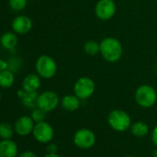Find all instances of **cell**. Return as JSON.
<instances>
[{"mask_svg":"<svg viewBox=\"0 0 157 157\" xmlns=\"http://www.w3.org/2000/svg\"><path fill=\"white\" fill-rule=\"evenodd\" d=\"M100 54L107 62H117L123 54L121 43L114 37H106L103 39L100 43Z\"/></svg>","mask_w":157,"mask_h":157,"instance_id":"cell-1","label":"cell"},{"mask_svg":"<svg viewBox=\"0 0 157 157\" xmlns=\"http://www.w3.org/2000/svg\"><path fill=\"white\" fill-rule=\"evenodd\" d=\"M108 124L116 131L124 132L131 126V119L128 114L120 109H115L108 115Z\"/></svg>","mask_w":157,"mask_h":157,"instance_id":"cell-2","label":"cell"},{"mask_svg":"<svg viewBox=\"0 0 157 157\" xmlns=\"http://www.w3.org/2000/svg\"><path fill=\"white\" fill-rule=\"evenodd\" d=\"M135 99L139 105L144 108H149L156 103L157 94L151 86L141 85L136 90Z\"/></svg>","mask_w":157,"mask_h":157,"instance_id":"cell-3","label":"cell"},{"mask_svg":"<svg viewBox=\"0 0 157 157\" xmlns=\"http://www.w3.org/2000/svg\"><path fill=\"white\" fill-rule=\"evenodd\" d=\"M35 68L37 74L44 78H53L57 70V66L56 61L49 56H41L35 64Z\"/></svg>","mask_w":157,"mask_h":157,"instance_id":"cell-4","label":"cell"},{"mask_svg":"<svg viewBox=\"0 0 157 157\" xmlns=\"http://www.w3.org/2000/svg\"><path fill=\"white\" fill-rule=\"evenodd\" d=\"M95 90V83L89 77L80 78L75 82L74 94L81 100H86L90 98Z\"/></svg>","mask_w":157,"mask_h":157,"instance_id":"cell-5","label":"cell"},{"mask_svg":"<svg viewBox=\"0 0 157 157\" xmlns=\"http://www.w3.org/2000/svg\"><path fill=\"white\" fill-rule=\"evenodd\" d=\"M73 141L75 145L81 149H90L92 148L96 141V137L94 133L88 128L78 129L74 137Z\"/></svg>","mask_w":157,"mask_h":157,"instance_id":"cell-6","label":"cell"},{"mask_svg":"<svg viewBox=\"0 0 157 157\" xmlns=\"http://www.w3.org/2000/svg\"><path fill=\"white\" fill-rule=\"evenodd\" d=\"M117 6L114 0H99L95 5L94 12L96 17L102 21L112 19L116 13Z\"/></svg>","mask_w":157,"mask_h":157,"instance_id":"cell-7","label":"cell"},{"mask_svg":"<svg viewBox=\"0 0 157 157\" xmlns=\"http://www.w3.org/2000/svg\"><path fill=\"white\" fill-rule=\"evenodd\" d=\"M59 105V97L56 93L53 91H46L39 94L37 100V107L44 111L51 112L55 110Z\"/></svg>","mask_w":157,"mask_h":157,"instance_id":"cell-8","label":"cell"},{"mask_svg":"<svg viewBox=\"0 0 157 157\" xmlns=\"http://www.w3.org/2000/svg\"><path fill=\"white\" fill-rule=\"evenodd\" d=\"M33 135L38 142L48 143L52 140L54 137V128L49 123L45 121L35 123L33 130Z\"/></svg>","mask_w":157,"mask_h":157,"instance_id":"cell-9","label":"cell"},{"mask_svg":"<svg viewBox=\"0 0 157 157\" xmlns=\"http://www.w3.org/2000/svg\"><path fill=\"white\" fill-rule=\"evenodd\" d=\"M35 122L32 118V117L28 116H22L20 117L14 125L15 132L20 136H27L31 133H33L34 124Z\"/></svg>","mask_w":157,"mask_h":157,"instance_id":"cell-10","label":"cell"},{"mask_svg":"<svg viewBox=\"0 0 157 157\" xmlns=\"http://www.w3.org/2000/svg\"><path fill=\"white\" fill-rule=\"evenodd\" d=\"M11 27L16 33L19 34H25L28 33L33 28V21L32 20L24 15H21L16 17L11 23Z\"/></svg>","mask_w":157,"mask_h":157,"instance_id":"cell-11","label":"cell"},{"mask_svg":"<svg viewBox=\"0 0 157 157\" xmlns=\"http://www.w3.org/2000/svg\"><path fill=\"white\" fill-rule=\"evenodd\" d=\"M18 151V145L11 139L0 141V157H17Z\"/></svg>","mask_w":157,"mask_h":157,"instance_id":"cell-12","label":"cell"},{"mask_svg":"<svg viewBox=\"0 0 157 157\" xmlns=\"http://www.w3.org/2000/svg\"><path fill=\"white\" fill-rule=\"evenodd\" d=\"M41 86V77L38 74L31 73L27 75L22 82V90L27 93L37 92Z\"/></svg>","mask_w":157,"mask_h":157,"instance_id":"cell-13","label":"cell"},{"mask_svg":"<svg viewBox=\"0 0 157 157\" xmlns=\"http://www.w3.org/2000/svg\"><path fill=\"white\" fill-rule=\"evenodd\" d=\"M18 96L21 99L23 105L30 109H34L37 107V100H38V94L36 92L33 93H27L23 90L18 92Z\"/></svg>","mask_w":157,"mask_h":157,"instance_id":"cell-14","label":"cell"},{"mask_svg":"<svg viewBox=\"0 0 157 157\" xmlns=\"http://www.w3.org/2000/svg\"><path fill=\"white\" fill-rule=\"evenodd\" d=\"M81 105V99L77 95H66L61 99V106L63 109L68 112H72L77 110Z\"/></svg>","mask_w":157,"mask_h":157,"instance_id":"cell-15","label":"cell"},{"mask_svg":"<svg viewBox=\"0 0 157 157\" xmlns=\"http://www.w3.org/2000/svg\"><path fill=\"white\" fill-rule=\"evenodd\" d=\"M0 43L7 50H12L18 44V37L13 33H6L0 38Z\"/></svg>","mask_w":157,"mask_h":157,"instance_id":"cell-16","label":"cell"},{"mask_svg":"<svg viewBox=\"0 0 157 157\" xmlns=\"http://www.w3.org/2000/svg\"><path fill=\"white\" fill-rule=\"evenodd\" d=\"M15 76L14 72L10 69L0 71V86L2 88H10L14 84Z\"/></svg>","mask_w":157,"mask_h":157,"instance_id":"cell-17","label":"cell"},{"mask_svg":"<svg viewBox=\"0 0 157 157\" xmlns=\"http://www.w3.org/2000/svg\"><path fill=\"white\" fill-rule=\"evenodd\" d=\"M130 129H131V133L136 137H144L148 134L149 131V128L147 124H145L142 121H138L134 123L131 126Z\"/></svg>","mask_w":157,"mask_h":157,"instance_id":"cell-18","label":"cell"},{"mask_svg":"<svg viewBox=\"0 0 157 157\" xmlns=\"http://www.w3.org/2000/svg\"><path fill=\"white\" fill-rule=\"evenodd\" d=\"M14 128L8 122L0 123V138L2 140H9L11 139L14 133Z\"/></svg>","mask_w":157,"mask_h":157,"instance_id":"cell-19","label":"cell"},{"mask_svg":"<svg viewBox=\"0 0 157 157\" xmlns=\"http://www.w3.org/2000/svg\"><path fill=\"white\" fill-rule=\"evenodd\" d=\"M84 52L89 56H95L100 52V44L95 41H88L83 46Z\"/></svg>","mask_w":157,"mask_h":157,"instance_id":"cell-20","label":"cell"},{"mask_svg":"<svg viewBox=\"0 0 157 157\" xmlns=\"http://www.w3.org/2000/svg\"><path fill=\"white\" fill-rule=\"evenodd\" d=\"M31 117L35 123H39V122L44 121L46 117V112L39 107H35L34 109H33Z\"/></svg>","mask_w":157,"mask_h":157,"instance_id":"cell-21","label":"cell"},{"mask_svg":"<svg viewBox=\"0 0 157 157\" xmlns=\"http://www.w3.org/2000/svg\"><path fill=\"white\" fill-rule=\"evenodd\" d=\"M9 5L15 11H21L27 6V0H10Z\"/></svg>","mask_w":157,"mask_h":157,"instance_id":"cell-22","label":"cell"},{"mask_svg":"<svg viewBox=\"0 0 157 157\" xmlns=\"http://www.w3.org/2000/svg\"><path fill=\"white\" fill-rule=\"evenodd\" d=\"M9 64V69L11 70L12 72L18 71L19 68H21V59L18 57H12L10 59V61H8Z\"/></svg>","mask_w":157,"mask_h":157,"instance_id":"cell-23","label":"cell"},{"mask_svg":"<svg viewBox=\"0 0 157 157\" xmlns=\"http://www.w3.org/2000/svg\"><path fill=\"white\" fill-rule=\"evenodd\" d=\"M18 157H38V156L32 151H26L21 153Z\"/></svg>","mask_w":157,"mask_h":157,"instance_id":"cell-24","label":"cell"},{"mask_svg":"<svg viewBox=\"0 0 157 157\" xmlns=\"http://www.w3.org/2000/svg\"><path fill=\"white\" fill-rule=\"evenodd\" d=\"M46 150H47V151L50 152V153H56V152L57 151V147H56V144L51 143V144H49V145L47 146Z\"/></svg>","mask_w":157,"mask_h":157,"instance_id":"cell-25","label":"cell"},{"mask_svg":"<svg viewBox=\"0 0 157 157\" xmlns=\"http://www.w3.org/2000/svg\"><path fill=\"white\" fill-rule=\"evenodd\" d=\"M151 140H152L153 144L157 147V126L152 130V133H151Z\"/></svg>","mask_w":157,"mask_h":157,"instance_id":"cell-26","label":"cell"},{"mask_svg":"<svg viewBox=\"0 0 157 157\" xmlns=\"http://www.w3.org/2000/svg\"><path fill=\"white\" fill-rule=\"evenodd\" d=\"M5 69H9V64L7 61L0 59V71L5 70Z\"/></svg>","mask_w":157,"mask_h":157,"instance_id":"cell-27","label":"cell"},{"mask_svg":"<svg viewBox=\"0 0 157 157\" xmlns=\"http://www.w3.org/2000/svg\"><path fill=\"white\" fill-rule=\"evenodd\" d=\"M44 157H60L56 152V153H50V152H48L46 155H44Z\"/></svg>","mask_w":157,"mask_h":157,"instance_id":"cell-28","label":"cell"},{"mask_svg":"<svg viewBox=\"0 0 157 157\" xmlns=\"http://www.w3.org/2000/svg\"><path fill=\"white\" fill-rule=\"evenodd\" d=\"M153 157H157V149L153 151V155H152Z\"/></svg>","mask_w":157,"mask_h":157,"instance_id":"cell-29","label":"cell"},{"mask_svg":"<svg viewBox=\"0 0 157 157\" xmlns=\"http://www.w3.org/2000/svg\"><path fill=\"white\" fill-rule=\"evenodd\" d=\"M0 100H1V93H0Z\"/></svg>","mask_w":157,"mask_h":157,"instance_id":"cell-30","label":"cell"},{"mask_svg":"<svg viewBox=\"0 0 157 157\" xmlns=\"http://www.w3.org/2000/svg\"><path fill=\"white\" fill-rule=\"evenodd\" d=\"M125 157H133V156H129V155H128V156H125Z\"/></svg>","mask_w":157,"mask_h":157,"instance_id":"cell-31","label":"cell"},{"mask_svg":"<svg viewBox=\"0 0 157 157\" xmlns=\"http://www.w3.org/2000/svg\"><path fill=\"white\" fill-rule=\"evenodd\" d=\"M156 72H157V65H156Z\"/></svg>","mask_w":157,"mask_h":157,"instance_id":"cell-32","label":"cell"}]
</instances>
